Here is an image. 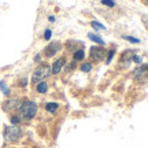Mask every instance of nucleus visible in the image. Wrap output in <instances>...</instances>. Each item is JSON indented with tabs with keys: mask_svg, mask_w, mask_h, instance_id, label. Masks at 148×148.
Here are the masks:
<instances>
[{
	"mask_svg": "<svg viewBox=\"0 0 148 148\" xmlns=\"http://www.w3.org/2000/svg\"><path fill=\"white\" fill-rule=\"evenodd\" d=\"M37 111H38V107H37V104L34 103V101L32 100H23V103H22L21 108H19V114L18 115L21 116L22 121H32L33 118L37 115Z\"/></svg>",
	"mask_w": 148,
	"mask_h": 148,
	"instance_id": "obj_1",
	"label": "nucleus"
},
{
	"mask_svg": "<svg viewBox=\"0 0 148 148\" xmlns=\"http://www.w3.org/2000/svg\"><path fill=\"white\" fill-rule=\"evenodd\" d=\"M22 127L19 125H11V126H5L3 130V137L5 141H18L22 136Z\"/></svg>",
	"mask_w": 148,
	"mask_h": 148,
	"instance_id": "obj_2",
	"label": "nucleus"
},
{
	"mask_svg": "<svg viewBox=\"0 0 148 148\" xmlns=\"http://www.w3.org/2000/svg\"><path fill=\"white\" fill-rule=\"evenodd\" d=\"M108 49H106L104 47H99V45H93L89 51V59L90 63H99L101 60H104L107 56Z\"/></svg>",
	"mask_w": 148,
	"mask_h": 148,
	"instance_id": "obj_3",
	"label": "nucleus"
},
{
	"mask_svg": "<svg viewBox=\"0 0 148 148\" xmlns=\"http://www.w3.org/2000/svg\"><path fill=\"white\" fill-rule=\"evenodd\" d=\"M49 75H52L51 74V67L48 66V64H38V67H37L34 71H33V75H32V82H38V81H42V79L48 78Z\"/></svg>",
	"mask_w": 148,
	"mask_h": 148,
	"instance_id": "obj_4",
	"label": "nucleus"
},
{
	"mask_svg": "<svg viewBox=\"0 0 148 148\" xmlns=\"http://www.w3.org/2000/svg\"><path fill=\"white\" fill-rule=\"evenodd\" d=\"M23 100H25V99H8V100H5L4 103H3V110H4L5 112L14 114L16 111H19Z\"/></svg>",
	"mask_w": 148,
	"mask_h": 148,
	"instance_id": "obj_5",
	"label": "nucleus"
},
{
	"mask_svg": "<svg viewBox=\"0 0 148 148\" xmlns=\"http://www.w3.org/2000/svg\"><path fill=\"white\" fill-rule=\"evenodd\" d=\"M60 49H62V44H60V42H58V41L49 42L47 47L42 49V53H44L45 58H53Z\"/></svg>",
	"mask_w": 148,
	"mask_h": 148,
	"instance_id": "obj_6",
	"label": "nucleus"
},
{
	"mask_svg": "<svg viewBox=\"0 0 148 148\" xmlns=\"http://www.w3.org/2000/svg\"><path fill=\"white\" fill-rule=\"evenodd\" d=\"M67 63V59H66V56H60L59 59H56L55 62H53V64L51 66V74H53V75H56V74H59L60 71H62V69L64 67V64Z\"/></svg>",
	"mask_w": 148,
	"mask_h": 148,
	"instance_id": "obj_7",
	"label": "nucleus"
},
{
	"mask_svg": "<svg viewBox=\"0 0 148 148\" xmlns=\"http://www.w3.org/2000/svg\"><path fill=\"white\" fill-rule=\"evenodd\" d=\"M134 51L133 49H126V51H123L121 53V56H119V63H123V67H126L127 64L132 62V56L134 55Z\"/></svg>",
	"mask_w": 148,
	"mask_h": 148,
	"instance_id": "obj_8",
	"label": "nucleus"
},
{
	"mask_svg": "<svg viewBox=\"0 0 148 148\" xmlns=\"http://www.w3.org/2000/svg\"><path fill=\"white\" fill-rule=\"evenodd\" d=\"M141 75H143V77H147V63H143L141 66H138L137 69L133 70L132 77L134 79H141Z\"/></svg>",
	"mask_w": 148,
	"mask_h": 148,
	"instance_id": "obj_9",
	"label": "nucleus"
},
{
	"mask_svg": "<svg viewBox=\"0 0 148 148\" xmlns=\"http://www.w3.org/2000/svg\"><path fill=\"white\" fill-rule=\"evenodd\" d=\"M48 82L45 81V79H42V81H38V82H36V88H34V90H36L38 95H44V93H47L48 92Z\"/></svg>",
	"mask_w": 148,
	"mask_h": 148,
	"instance_id": "obj_10",
	"label": "nucleus"
},
{
	"mask_svg": "<svg viewBox=\"0 0 148 148\" xmlns=\"http://www.w3.org/2000/svg\"><path fill=\"white\" fill-rule=\"evenodd\" d=\"M77 45H79V47H84V42H78L75 41V40H67L66 41V44H64V48L69 51V52L73 53L75 49H77Z\"/></svg>",
	"mask_w": 148,
	"mask_h": 148,
	"instance_id": "obj_11",
	"label": "nucleus"
},
{
	"mask_svg": "<svg viewBox=\"0 0 148 148\" xmlns=\"http://www.w3.org/2000/svg\"><path fill=\"white\" fill-rule=\"evenodd\" d=\"M59 107H60L59 103H56V101H49V103H47V104L44 106V108H45V111L49 112V114H56L59 110Z\"/></svg>",
	"mask_w": 148,
	"mask_h": 148,
	"instance_id": "obj_12",
	"label": "nucleus"
},
{
	"mask_svg": "<svg viewBox=\"0 0 148 148\" xmlns=\"http://www.w3.org/2000/svg\"><path fill=\"white\" fill-rule=\"evenodd\" d=\"M85 58V49L84 48H78V49H75L73 52V62H81V60H84Z\"/></svg>",
	"mask_w": 148,
	"mask_h": 148,
	"instance_id": "obj_13",
	"label": "nucleus"
},
{
	"mask_svg": "<svg viewBox=\"0 0 148 148\" xmlns=\"http://www.w3.org/2000/svg\"><path fill=\"white\" fill-rule=\"evenodd\" d=\"M93 69V64L90 63V62H84V63L79 66V70L82 71V73H90Z\"/></svg>",
	"mask_w": 148,
	"mask_h": 148,
	"instance_id": "obj_14",
	"label": "nucleus"
},
{
	"mask_svg": "<svg viewBox=\"0 0 148 148\" xmlns=\"http://www.w3.org/2000/svg\"><path fill=\"white\" fill-rule=\"evenodd\" d=\"M88 37H89L92 41L97 42V44H100V45H104V41H103V38H101L100 36H96V34H93V33H89V34H88Z\"/></svg>",
	"mask_w": 148,
	"mask_h": 148,
	"instance_id": "obj_15",
	"label": "nucleus"
},
{
	"mask_svg": "<svg viewBox=\"0 0 148 148\" xmlns=\"http://www.w3.org/2000/svg\"><path fill=\"white\" fill-rule=\"evenodd\" d=\"M10 122H11V125H21L22 119L18 114H12V115L10 116Z\"/></svg>",
	"mask_w": 148,
	"mask_h": 148,
	"instance_id": "obj_16",
	"label": "nucleus"
},
{
	"mask_svg": "<svg viewBox=\"0 0 148 148\" xmlns=\"http://www.w3.org/2000/svg\"><path fill=\"white\" fill-rule=\"evenodd\" d=\"M90 26L93 27L96 32H100V30H104V29H106V27L103 26L101 23H99V22H96V21H92V22H90Z\"/></svg>",
	"mask_w": 148,
	"mask_h": 148,
	"instance_id": "obj_17",
	"label": "nucleus"
},
{
	"mask_svg": "<svg viewBox=\"0 0 148 148\" xmlns=\"http://www.w3.org/2000/svg\"><path fill=\"white\" fill-rule=\"evenodd\" d=\"M110 52H107V56H106V63L108 64L112 60V58H114V55H115V49L112 48V49H108Z\"/></svg>",
	"mask_w": 148,
	"mask_h": 148,
	"instance_id": "obj_18",
	"label": "nucleus"
},
{
	"mask_svg": "<svg viewBox=\"0 0 148 148\" xmlns=\"http://www.w3.org/2000/svg\"><path fill=\"white\" fill-rule=\"evenodd\" d=\"M101 4L107 5L108 8H114V7L116 5V3L114 1V0H101Z\"/></svg>",
	"mask_w": 148,
	"mask_h": 148,
	"instance_id": "obj_19",
	"label": "nucleus"
},
{
	"mask_svg": "<svg viewBox=\"0 0 148 148\" xmlns=\"http://www.w3.org/2000/svg\"><path fill=\"white\" fill-rule=\"evenodd\" d=\"M126 41H130V42H134V44H140V40L136 38V37H132V36H122Z\"/></svg>",
	"mask_w": 148,
	"mask_h": 148,
	"instance_id": "obj_20",
	"label": "nucleus"
},
{
	"mask_svg": "<svg viewBox=\"0 0 148 148\" xmlns=\"http://www.w3.org/2000/svg\"><path fill=\"white\" fill-rule=\"evenodd\" d=\"M132 62H134V63H137V64H141L143 58H141L140 55H137V53H134V55L132 56Z\"/></svg>",
	"mask_w": 148,
	"mask_h": 148,
	"instance_id": "obj_21",
	"label": "nucleus"
},
{
	"mask_svg": "<svg viewBox=\"0 0 148 148\" xmlns=\"http://www.w3.org/2000/svg\"><path fill=\"white\" fill-rule=\"evenodd\" d=\"M51 37H52V30H51V29H45V32H44V40L49 41Z\"/></svg>",
	"mask_w": 148,
	"mask_h": 148,
	"instance_id": "obj_22",
	"label": "nucleus"
},
{
	"mask_svg": "<svg viewBox=\"0 0 148 148\" xmlns=\"http://www.w3.org/2000/svg\"><path fill=\"white\" fill-rule=\"evenodd\" d=\"M41 60H42V55H41V53H37V55H34V62H36L37 64H41Z\"/></svg>",
	"mask_w": 148,
	"mask_h": 148,
	"instance_id": "obj_23",
	"label": "nucleus"
},
{
	"mask_svg": "<svg viewBox=\"0 0 148 148\" xmlns=\"http://www.w3.org/2000/svg\"><path fill=\"white\" fill-rule=\"evenodd\" d=\"M19 86H22V88H25L27 85V78H22V79H19Z\"/></svg>",
	"mask_w": 148,
	"mask_h": 148,
	"instance_id": "obj_24",
	"label": "nucleus"
},
{
	"mask_svg": "<svg viewBox=\"0 0 148 148\" xmlns=\"http://www.w3.org/2000/svg\"><path fill=\"white\" fill-rule=\"evenodd\" d=\"M55 19H56V18H55V15H49V16H48V21H49V22H55Z\"/></svg>",
	"mask_w": 148,
	"mask_h": 148,
	"instance_id": "obj_25",
	"label": "nucleus"
}]
</instances>
